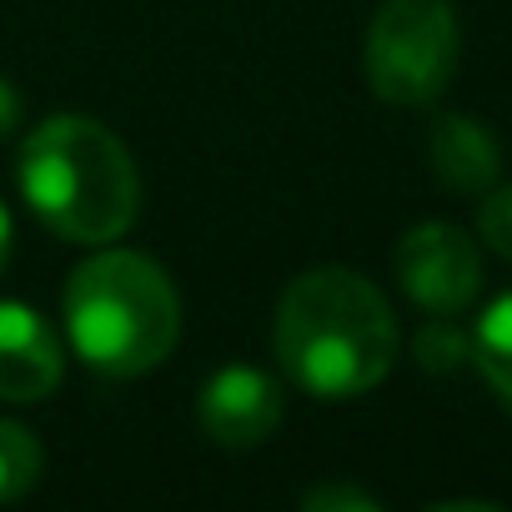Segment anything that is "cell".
Here are the masks:
<instances>
[{"label": "cell", "mask_w": 512, "mask_h": 512, "mask_svg": "<svg viewBox=\"0 0 512 512\" xmlns=\"http://www.w3.org/2000/svg\"><path fill=\"white\" fill-rule=\"evenodd\" d=\"M397 317L387 297L352 267H312L287 282L272 347L292 387L322 402L372 392L397 362Z\"/></svg>", "instance_id": "1"}, {"label": "cell", "mask_w": 512, "mask_h": 512, "mask_svg": "<svg viewBox=\"0 0 512 512\" xmlns=\"http://www.w3.org/2000/svg\"><path fill=\"white\" fill-rule=\"evenodd\" d=\"M26 206L61 236L81 246H106L131 231L141 211V176L126 141L96 116H46L21 146Z\"/></svg>", "instance_id": "2"}, {"label": "cell", "mask_w": 512, "mask_h": 512, "mask_svg": "<svg viewBox=\"0 0 512 512\" xmlns=\"http://www.w3.org/2000/svg\"><path fill=\"white\" fill-rule=\"evenodd\" d=\"M66 337L101 377H141L161 367L181 337V297L141 251H96L61 297Z\"/></svg>", "instance_id": "3"}, {"label": "cell", "mask_w": 512, "mask_h": 512, "mask_svg": "<svg viewBox=\"0 0 512 512\" xmlns=\"http://www.w3.org/2000/svg\"><path fill=\"white\" fill-rule=\"evenodd\" d=\"M457 51L452 0H382L362 46L367 86L387 106H432L457 71Z\"/></svg>", "instance_id": "4"}, {"label": "cell", "mask_w": 512, "mask_h": 512, "mask_svg": "<svg viewBox=\"0 0 512 512\" xmlns=\"http://www.w3.org/2000/svg\"><path fill=\"white\" fill-rule=\"evenodd\" d=\"M397 282L402 292L432 312V317H457L477 302L482 292V256L467 231L452 221H422L397 241Z\"/></svg>", "instance_id": "5"}, {"label": "cell", "mask_w": 512, "mask_h": 512, "mask_svg": "<svg viewBox=\"0 0 512 512\" xmlns=\"http://www.w3.org/2000/svg\"><path fill=\"white\" fill-rule=\"evenodd\" d=\"M196 417H201V432L221 447H236V452L262 447L282 427V387L262 367H221L206 382Z\"/></svg>", "instance_id": "6"}, {"label": "cell", "mask_w": 512, "mask_h": 512, "mask_svg": "<svg viewBox=\"0 0 512 512\" xmlns=\"http://www.w3.org/2000/svg\"><path fill=\"white\" fill-rule=\"evenodd\" d=\"M66 377V352L46 317L0 302V402H46Z\"/></svg>", "instance_id": "7"}, {"label": "cell", "mask_w": 512, "mask_h": 512, "mask_svg": "<svg viewBox=\"0 0 512 512\" xmlns=\"http://www.w3.org/2000/svg\"><path fill=\"white\" fill-rule=\"evenodd\" d=\"M427 161H432L437 181L457 196H482L487 186H497V171H502V151H497L492 131L457 111H442L432 121Z\"/></svg>", "instance_id": "8"}, {"label": "cell", "mask_w": 512, "mask_h": 512, "mask_svg": "<svg viewBox=\"0 0 512 512\" xmlns=\"http://www.w3.org/2000/svg\"><path fill=\"white\" fill-rule=\"evenodd\" d=\"M467 357L477 362V372H482V382L492 387V397L512 412V292L497 297V302L477 317V327H472V337H467Z\"/></svg>", "instance_id": "9"}, {"label": "cell", "mask_w": 512, "mask_h": 512, "mask_svg": "<svg viewBox=\"0 0 512 512\" xmlns=\"http://www.w3.org/2000/svg\"><path fill=\"white\" fill-rule=\"evenodd\" d=\"M46 452L21 422H0V502H16L41 482Z\"/></svg>", "instance_id": "10"}, {"label": "cell", "mask_w": 512, "mask_h": 512, "mask_svg": "<svg viewBox=\"0 0 512 512\" xmlns=\"http://www.w3.org/2000/svg\"><path fill=\"white\" fill-rule=\"evenodd\" d=\"M477 231L482 241L512 262V186H487L477 206Z\"/></svg>", "instance_id": "11"}, {"label": "cell", "mask_w": 512, "mask_h": 512, "mask_svg": "<svg viewBox=\"0 0 512 512\" xmlns=\"http://www.w3.org/2000/svg\"><path fill=\"white\" fill-rule=\"evenodd\" d=\"M417 362L427 372H452L457 362H467V337L447 327V317H437V327H422L417 337Z\"/></svg>", "instance_id": "12"}, {"label": "cell", "mask_w": 512, "mask_h": 512, "mask_svg": "<svg viewBox=\"0 0 512 512\" xmlns=\"http://www.w3.org/2000/svg\"><path fill=\"white\" fill-rule=\"evenodd\" d=\"M302 507H312V512H377L382 502L372 497V492H362V487H347V482H322V487H307L302 492Z\"/></svg>", "instance_id": "13"}, {"label": "cell", "mask_w": 512, "mask_h": 512, "mask_svg": "<svg viewBox=\"0 0 512 512\" xmlns=\"http://www.w3.org/2000/svg\"><path fill=\"white\" fill-rule=\"evenodd\" d=\"M16 121H21V96H16L11 81H0V141L16 131Z\"/></svg>", "instance_id": "14"}, {"label": "cell", "mask_w": 512, "mask_h": 512, "mask_svg": "<svg viewBox=\"0 0 512 512\" xmlns=\"http://www.w3.org/2000/svg\"><path fill=\"white\" fill-rule=\"evenodd\" d=\"M6 262H11V216L0 206V272H6Z\"/></svg>", "instance_id": "15"}]
</instances>
